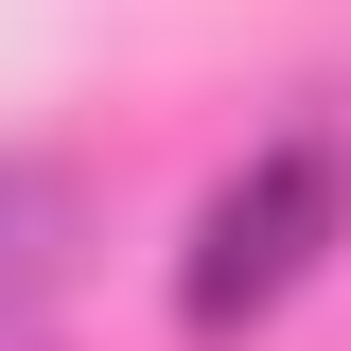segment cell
I'll list each match as a JSON object with an SVG mask.
<instances>
[{
    "mask_svg": "<svg viewBox=\"0 0 351 351\" xmlns=\"http://www.w3.org/2000/svg\"><path fill=\"white\" fill-rule=\"evenodd\" d=\"M71 228H88V193H71V158H0V334L71 281Z\"/></svg>",
    "mask_w": 351,
    "mask_h": 351,
    "instance_id": "cell-2",
    "label": "cell"
},
{
    "mask_svg": "<svg viewBox=\"0 0 351 351\" xmlns=\"http://www.w3.org/2000/svg\"><path fill=\"white\" fill-rule=\"evenodd\" d=\"M334 228H351V158L316 123H281L263 158H228L211 211H193V246H176V351H246L263 316L334 263Z\"/></svg>",
    "mask_w": 351,
    "mask_h": 351,
    "instance_id": "cell-1",
    "label": "cell"
}]
</instances>
